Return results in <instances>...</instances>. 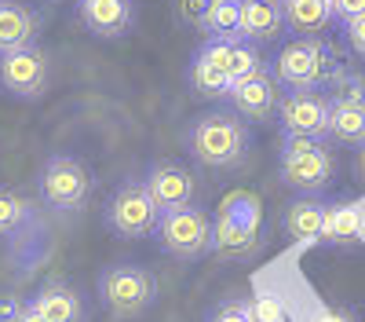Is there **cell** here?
I'll return each mask as SVG.
<instances>
[{"label": "cell", "mask_w": 365, "mask_h": 322, "mask_svg": "<svg viewBox=\"0 0 365 322\" xmlns=\"http://www.w3.org/2000/svg\"><path fill=\"white\" fill-rule=\"evenodd\" d=\"M344 70L336 48L322 37H296L289 41L278 59H274V81L289 92H318V88H329L332 77Z\"/></svg>", "instance_id": "6da1fadb"}, {"label": "cell", "mask_w": 365, "mask_h": 322, "mask_svg": "<svg viewBox=\"0 0 365 322\" xmlns=\"http://www.w3.org/2000/svg\"><path fill=\"white\" fill-rule=\"evenodd\" d=\"M190 154L208 168H230L249 154V129L241 114H201L187 132Z\"/></svg>", "instance_id": "7a4b0ae2"}, {"label": "cell", "mask_w": 365, "mask_h": 322, "mask_svg": "<svg viewBox=\"0 0 365 322\" xmlns=\"http://www.w3.org/2000/svg\"><path fill=\"white\" fill-rule=\"evenodd\" d=\"M278 172H282V183H285V187H292V191H299V194L318 198L322 191H329L332 172H336V161H332L325 139L285 136Z\"/></svg>", "instance_id": "3957f363"}, {"label": "cell", "mask_w": 365, "mask_h": 322, "mask_svg": "<svg viewBox=\"0 0 365 322\" xmlns=\"http://www.w3.org/2000/svg\"><path fill=\"white\" fill-rule=\"evenodd\" d=\"M259 223H263L259 198L249 194V191H234V194L223 198V205H220L212 253L230 256V260L252 256V253L259 249Z\"/></svg>", "instance_id": "277c9868"}, {"label": "cell", "mask_w": 365, "mask_h": 322, "mask_svg": "<svg viewBox=\"0 0 365 322\" xmlns=\"http://www.w3.org/2000/svg\"><path fill=\"white\" fill-rule=\"evenodd\" d=\"M158 297V278L135 263H113L99 275V301L113 318H135Z\"/></svg>", "instance_id": "5b68a950"}, {"label": "cell", "mask_w": 365, "mask_h": 322, "mask_svg": "<svg viewBox=\"0 0 365 322\" xmlns=\"http://www.w3.org/2000/svg\"><path fill=\"white\" fill-rule=\"evenodd\" d=\"M158 246L179 260H197L205 253H212L216 242V223L208 220V213L194 209V205H182V209H168L158 220Z\"/></svg>", "instance_id": "8992f818"}, {"label": "cell", "mask_w": 365, "mask_h": 322, "mask_svg": "<svg viewBox=\"0 0 365 322\" xmlns=\"http://www.w3.org/2000/svg\"><path fill=\"white\" fill-rule=\"evenodd\" d=\"M158 220H161V209L150 198L143 180H125L106 205V227L117 238H146V234L158 231Z\"/></svg>", "instance_id": "52a82bcc"}, {"label": "cell", "mask_w": 365, "mask_h": 322, "mask_svg": "<svg viewBox=\"0 0 365 322\" xmlns=\"http://www.w3.org/2000/svg\"><path fill=\"white\" fill-rule=\"evenodd\" d=\"M88 191H91V180H88V168L70 158V154H55L44 161V172H41V198L44 205L58 213H77L81 205L88 201Z\"/></svg>", "instance_id": "ba28073f"}, {"label": "cell", "mask_w": 365, "mask_h": 322, "mask_svg": "<svg viewBox=\"0 0 365 322\" xmlns=\"http://www.w3.org/2000/svg\"><path fill=\"white\" fill-rule=\"evenodd\" d=\"M329 96L322 92H285L278 106V121L285 136H311L329 139Z\"/></svg>", "instance_id": "9c48e42d"}, {"label": "cell", "mask_w": 365, "mask_h": 322, "mask_svg": "<svg viewBox=\"0 0 365 322\" xmlns=\"http://www.w3.org/2000/svg\"><path fill=\"white\" fill-rule=\"evenodd\" d=\"M230 41H220V37H208L197 55H194V63H190V88L201 96V99H230Z\"/></svg>", "instance_id": "30bf717a"}, {"label": "cell", "mask_w": 365, "mask_h": 322, "mask_svg": "<svg viewBox=\"0 0 365 322\" xmlns=\"http://www.w3.org/2000/svg\"><path fill=\"white\" fill-rule=\"evenodd\" d=\"M0 84L19 99H37L48 84V55L37 44L0 55Z\"/></svg>", "instance_id": "8fae6325"}, {"label": "cell", "mask_w": 365, "mask_h": 322, "mask_svg": "<svg viewBox=\"0 0 365 322\" xmlns=\"http://www.w3.org/2000/svg\"><path fill=\"white\" fill-rule=\"evenodd\" d=\"M278 81L274 74H256V77H245V81H234L230 88V103L234 110L245 117V121H270V117H278V106H282V96L278 92Z\"/></svg>", "instance_id": "7c38bea8"}, {"label": "cell", "mask_w": 365, "mask_h": 322, "mask_svg": "<svg viewBox=\"0 0 365 322\" xmlns=\"http://www.w3.org/2000/svg\"><path fill=\"white\" fill-rule=\"evenodd\" d=\"M146 191L150 198L158 201V209L168 213V209H182V205H190L194 194H197V180H194V172L190 168H182L175 161H158V165H150L146 172Z\"/></svg>", "instance_id": "4fadbf2b"}, {"label": "cell", "mask_w": 365, "mask_h": 322, "mask_svg": "<svg viewBox=\"0 0 365 322\" xmlns=\"http://www.w3.org/2000/svg\"><path fill=\"white\" fill-rule=\"evenodd\" d=\"M77 15L84 22L88 34H96L103 41L125 37L135 22V4L132 0H81Z\"/></svg>", "instance_id": "5bb4252c"}, {"label": "cell", "mask_w": 365, "mask_h": 322, "mask_svg": "<svg viewBox=\"0 0 365 322\" xmlns=\"http://www.w3.org/2000/svg\"><path fill=\"white\" fill-rule=\"evenodd\" d=\"M285 29V8L278 0H245L241 8V37L252 44L278 41Z\"/></svg>", "instance_id": "9a60e30c"}, {"label": "cell", "mask_w": 365, "mask_h": 322, "mask_svg": "<svg viewBox=\"0 0 365 322\" xmlns=\"http://www.w3.org/2000/svg\"><path fill=\"white\" fill-rule=\"evenodd\" d=\"M325 209H329V205L318 201V198H311V194H303V198L289 201L285 220H282V223H285V234H289L292 242H299V246H314V242H322Z\"/></svg>", "instance_id": "2e32d148"}, {"label": "cell", "mask_w": 365, "mask_h": 322, "mask_svg": "<svg viewBox=\"0 0 365 322\" xmlns=\"http://www.w3.org/2000/svg\"><path fill=\"white\" fill-rule=\"evenodd\" d=\"M34 41H37V15L26 4L0 0V55L29 48Z\"/></svg>", "instance_id": "e0dca14e"}, {"label": "cell", "mask_w": 365, "mask_h": 322, "mask_svg": "<svg viewBox=\"0 0 365 322\" xmlns=\"http://www.w3.org/2000/svg\"><path fill=\"white\" fill-rule=\"evenodd\" d=\"M361 238V209L354 201H332L325 209V227H322V242L332 249H351Z\"/></svg>", "instance_id": "ac0fdd59"}, {"label": "cell", "mask_w": 365, "mask_h": 322, "mask_svg": "<svg viewBox=\"0 0 365 322\" xmlns=\"http://www.w3.org/2000/svg\"><path fill=\"white\" fill-rule=\"evenodd\" d=\"M282 8H285V29H292L296 37H322L329 22L336 19L329 0H285Z\"/></svg>", "instance_id": "d6986e66"}, {"label": "cell", "mask_w": 365, "mask_h": 322, "mask_svg": "<svg viewBox=\"0 0 365 322\" xmlns=\"http://www.w3.org/2000/svg\"><path fill=\"white\" fill-rule=\"evenodd\" d=\"M34 304L41 308V315L48 322H81L84 318V304L77 297V289L66 286V282H44L37 289Z\"/></svg>", "instance_id": "ffe728a7"}, {"label": "cell", "mask_w": 365, "mask_h": 322, "mask_svg": "<svg viewBox=\"0 0 365 322\" xmlns=\"http://www.w3.org/2000/svg\"><path fill=\"white\" fill-rule=\"evenodd\" d=\"M329 139L361 146L365 143V99H329Z\"/></svg>", "instance_id": "44dd1931"}, {"label": "cell", "mask_w": 365, "mask_h": 322, "mask_svg": "<svg viewBox=\"0 0 365 322\" xmlns=\"http://www.w3.org/2000/svg\"><path fill=\"white\" fill-rule=\"evenodd\" d=\"M241 8H245V0H212L201 29L208 37H220V41L241 37Z\"/></svg>", "instance_id": "7402d4cb"}, {"label": "cell", "mask_w": 365, "mask_h": 322, "mask_svg": "<svg viewBox=\"0 0 365 322\" xmlns=\"http://www.w3.org/2000/svg\"><path fill=\"white\" fill-rule=\"evenodd\" d=\"M227 70H230V81H245V77L263 74L259 48L252 41H245V37H234L230 41V63H227Z\"/></svg>", "instance_id": "603a6c76"}, {"label": "cell", "mask_w": 365, "mask_h": 322, "mask_svg": "<svg viewBox=\"0 0 365 322\" xmlns=\"http://www.w3.org/2000/svg\"><path fill=\"white\" fill-rule=\"evenodd\" d=\"M26 220V201L8 191V187H0V238H8V234H15Z\"/></svg>", "instance_id": "cb8c5ba5"}, {"label": "cell", "mask_w": 365, "mask_h": 322, "mask_svg": "<svg viewBox=\"0 0 365 322\" xmlns=\"http://www.w3.org/2000/svg\"><path fill=\"white\" fill-rule=\"evenodd\" d=\"M208 322H256V311L249 301H223L208 315Z\"/></svg>", "instance_id": "d4e9b609"}, {"label": "cell", "mask_w": 365, "mask_h": 322, "mask_svg": "<svg viewBox=\"0 0 365 322\" xmlns=\"http://www.w3.org/2000/svg\"><path fill=\"white\" fill-rule=\"evenodd\" d=\"M212 0H172V11L182 26H205V11Z\"/></svg>", "instance_id": "484cf974"}, {"label": "cell", "mask_w": 365, "mask_h": 322, "mask_svg": "<svg viewBox=\"0 0 365 322\" xmlns=\"http://www.w3.org/2000/svg\"><path fill=\"white\" fill-rule=\"evenodd\" d=\"M252 311H256V322H282L285 318L282 315V304L274 301V297H263V293L252 301Z\"/></svg>", "instance_id": "4316f807"}, {"label": "cell", "mask_w": 365, "mask_h": 322, "mask_svg": "<svg viewBox=\"0 0 365 322\" xmlns=\"http://www.w3.org/2000/svg\"><path fill=\"white\" fill-rule=\"evenodd\" d=\"M344 37H347V48H351L358 59H365V15L344 26Z\"/></svg>", "instance_id": "83f0119b"}, {"label": "cell", "mask_w": 365, "mask_h": 322, "mask_svg": "<svg viewBox=\"0 0 365 322\" xmlns=\"http://www.w3.org/2000/svg\"><path fill=\"white\" fill-rule=\"evenodd\" d=\"M329 4H332V15H336L344 26L365 15V0H329Z\"/></svg>", "instance_id": "f1b7e54d"}, {"label": "cell", "mask_w": 365, "mask_h": 322, "mask_svg": "<svg viewBox=\"0 0 365 322\" xmlns=\"http://www.w3.org/2000/svg\"><path fill=\"white\" fill-rule=\"evenodd\" d=\"M26 311L22 297H15V293H0V322H19Z\"/></svg>", "instance_id": "f546056e"}, {"label": "cell", "mask_w": 365, "mask_h": 322, "mask_svg": "<svg viewBox=\"0 0 365 322\" xmlns=\"http://www.w3.org/2000/svg\"><path fill=\"white\" fill-rule=\"evenodd\" d=\"M314 322H358L347 308H325V311H318V318Z\"/></svg>", "instance_id": "4dcf8cb0"}, {"label": "cell", "mask_w": 365, "mask_h": 322, "mask_svg": "<svg viewBox=\"0 0 365 322\" xmlns=\"http://www.w3.org/2000/svg\"><path fill=\"white\" fill-rule=\"evenodd\" d=\"M19 322H48L44 315H41V308L37 304H26V311H22V318Z\"/></svg>", "instance_id": "1f68e13d"}, {"label": "cell", "mask_w": 365, "mask_h": 322, "mask_svg": "<svg viewBox=\"0 0 365 322\" xmlns=\"http://www.w3.org/2000/svg\"><path fill=\"white\" fill-rule=\"evenodd\" d=\"M354 176L365 183V143L358 146V154H354Z\"/></svg>", "instance_id": "d6a6232c"}, {"label": "cell", "mask_w": 365, "mask_h": 322, "mask_svg": "<svg viewBox=\"0 0 365 322\" xmlns=\"http://www.w3.org/2000/svg\"><path fill=\"white\" fill-rule=\"evenodd\" d=\"M278 4H285V0H278Z\"/></svg>", "instance_id": "836d02e7"}]
</instances>
